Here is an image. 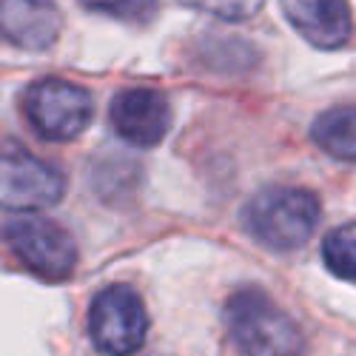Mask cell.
<instances>
[{"label":"cell","instance_id":"cell-1","mask_svg":"<svg viewBox=\"0 0 356 356\" xmlns=\"http://www.w3.org/2000/svg\"><path fill=\"white\" fill-rule=\"evenodd\" d=\"M225 325L245 356H302V334L262 291H240L225 305Z\"/></svg>","mask_w":356,"mask_h":356},{"label":"cell","instance_id":"cell-6","mask_svg":"<svg viewBox=\"0 0 356 356\" xmlns=\"http://www.w3.org/2000/svg\"><path fill=\"white\" fill-rule=\"evenodd\" d=\"M63 174L29 154L17 143H3L0 163V200L6 211H35L63 197Z\"/></svg>","mask_w":356,"mask_h":356},{"label":"cell","instance_id":"cell-10","mask_svg":"<svg viewBox=\"0 0 356 356\" xmlns=\"http://www.w3.org/2000/svg\"><path fill=\"white\" fill-rule=\"evenodd\" d=\"M314 143L337 160H356V106H339L319 114L311 126Z\"/></svg>","mask_w":356,"mask_h":356},{"label":"cell","instance_id":"cell-8","mask_svg":"<svg viewBox=\"0 0 356 356\" xmlns=\"http://www.w3.org/2000/svg\"><path fill=\"white\" fill-rule=\"evenodd\" d=\"M282 12L316 49H339L350 38V9L345 0H282Z\"/></svg>","mask_w":356,"mask_h":356},{"label":"cell","instance_id":"cell-2","mask_svg":"<svg viewBox=\"0 0 356 356\" xmlns=\"http://www.w3.org/2000/svg\"><path fill=\"white\" fill-rule=\"evenodd\" d=\"M319 222V202L302 188H265L243 211V225L259 245L274 251H293L311 240Z\"/></svg>","mask_w":356,"mask_h":356},{"label":"cell","instance_id":"cell-5","mask_svg":"<svg viewBox=\"0 0 356 356\" xmlns=\"http://www.w3.org/2000/svg\"><path fill=\"white\" fill-rule=\"evenodd\" d=\"M148 316L143 300L129 285H108L88 308V334L106 356H131L143 348Z\"/></svg>","mask_w":356,"mask_h":356},{"label":"cell","instance_id":"cell-4","mask_svg":"<svg viewBox=\"0 0 356 356\" xmlns=\"http://www.w3.org/2000/svg\"><path fill=\"white\" fill-rule=\"evenodd\" d=\"M3 236L15 257L46 280H66L77 265V245L72 234L38 214H17L6 220Z\"/></svg>","mask_w":356,"mask_h":356},{"label":"cell","instance_id":"cell-12","mask_svg":"<svg viewBox=\"0 0 356 356\" xmlns=\"http://www.w3.org/2000/svg\"><path fill=\"white\" fill-rule=\"evenodd\" d=\"M83 6L111 15V17H120V20H134L143 23L154 15L157 9V0H83Z\"/></svg>","mask_w":356,"mask_h":356},{"label":"cell","instance_id":"cell-13","mask_svg":"<svg viewBox=\"0 0 356 356\" xmlns=\"http://www.w3.org/2000/svg\"><path fill=\"white\" fill-rule=\"evenodd\" d=\"M183 3L222 20H245L262 9L265 0H183Z\"/></svg>","mask_w":356,"mask_h":356},{"label":"cell","instance_id":"cell-3","mask_svg":"<svg viewBox=\"0 0 356 356\" xmlns=\"http://www.w3.org/2000/svg\"><path fill=\"white\" fill-rule=\"evenodd\" d=\"M92 111L95 106L86 88L60 77H43L23 95V114L29 126L51 143L74 140L92 120Z\"/></svg>","mask_w":356,"mask_h":356},{"label":"cell","instance_id":"cell-7","mask_svg":"<svg viewBox=\"0 0 356 356\" xmlns=\"http://www.w3.org/2000/svg\"><path fill=\"white\" fill-rule=\"evenodd\" d=\"M108 120L117 137L131 145H157L171 126V108L163 92L154 88H123L108 106Z\"/></svg>","mask_w":356,"mask_h":356},{"label":"cell","instance_id":"cell-9","mask_svg":"<svg viewBox=\"0 0 356 356\" xmlns=\"http://www.w3.org/2000/svg\"><path fill=\"white\" fill-rule=\"evenodd\" d=\"M3 38L20 49L43 51L60 35V15L51 0H0Z\"/></svg>","mask_w":356,"mask_h":356},{"label":"cell","instance_id":"cell-11","mask_svg":"<svg viewBox=\"0 0 356 356\" xmlns=\"http://www.w3.org/2000/svg\"><path fill=\"white\" fill-rule=\"evenodd\" d=\"M322 257L331 274L342 280H356V222L339 225L337 231L325 236Z\"/></svg>","mask_w":356,"mask_h":356}]
</instances>
